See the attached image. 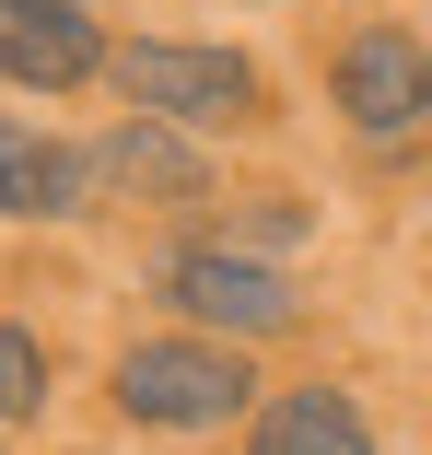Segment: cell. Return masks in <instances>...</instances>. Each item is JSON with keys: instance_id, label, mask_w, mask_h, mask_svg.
<instances>
[{"instance_id": "obj_3", "label": "cell", "mask_w": 432, "mask_h": 455, "mask_svg": "<svg viewBox=\"0 0 432 455\" xmlns=\"http://www.w3.org/2000/svg\"><path fill=\"white\" fill-rule=\"evenodd\" d=\"M164 292H176L188 315H211V327H292V281L257 268V257H234V245H188L176 268H164Z\"/></svg>"}, {"instance_id": "obj_2", "label": "cell", "mask_w": 432, "mask_h": 455, "mask_svg": "<svg viewBox=\"0 0 432 455\" xmlns=\"http://www.w3.org/2000/svg\"><path fill=\"white\" fill-rule=\"evenodd\" d=\"M117 94L140 106V117H176V129H222V117H245L257 106V70L234 59V47H129L117 59Z\"/></svg>"}, {"instance_id": "obj_6", "label": "cell", "mask_w": 432, "mask_h": 455, "mask_svg": "<svg viewBox=\"0 0 432 455\" xmlns=\"http://www.w3.org/2000/svg\"><path fill=\"white\" fill-rule=\"evenodd\" d=\"M257 455H374V432H363V409L339 386H292L269 420H257Z\"/></svg>"}, {"instance_id": "obj_9", "label": "cell", "mask_w": 432, "mask_h": 455, "mask_svg": "<svg viewBox=\"0 0 432 455\" xmlns=\"http://www.w3.org/2000/svg\"><path fill=\"white\" fill-rule=\"evenodd\" d=\"M36 397H47V362H36V339H24V327H0V420H24Z\"/></svg>"}, {"instance_id": "obj_7", "label": "cell", "mask_w": 432, "mask_h": 455, "mask_svg": "<svg viewBox=\"0 0 432 455\" xmlns=\"http://www.w3.org/2000/svg\"><path fill=\"white\" fill-rule=\"evenodd\" d=\"M24 211H70V152L0 117V222H24Z\"/></svg>"}, {"instance_id": "obj_1", "label": "cell", "mask_w": 432, "mask_h": 455, "mask_svg": "<svg viewBox=\"0 0 432 455\" xmlns=\"http://www.w3.org/2000/svg\"><path fill=\"white\" fill-rule=\"evenodd\" d=\"M117 409H129V420H164V432L234 420V409H245V362L211 350V339H140V350L117 362Z\"/></svg>"}, {"instance_id": "obj_4", "label": "cell", "mask_w": 432, "mask_h": 455, "mask_svg": "<svg viewBox=\"0 0 432 455\" xmlns=\"http://www.w3.org/2000/svg\"><path fill=\"white\" fill-rule=\"evenodd\" d=\"M339 106H351V129H420L432 117V59L420 36H351V59H339Z\"/></svg>"}, {"instance_id": "obj_8", "label": "cell", "mask_w": 432, "mask_h": 455, "mask_svg": "<svg viewBox=\"0 0 432 455\" xmlns=\"http://www.w3.org/2000/svg\"><path fill=\"white\" fill-rule=\"evenodd\" d=\"M106 175H117V188H152V199H199V164H188V152H176V140H164V129H152V117H140V129H117V140H106Z\"/></svg>"}, {"instance_id": "obj_5", "label": "cell", "mask_w": 432, "mask_h": 455, "mask_svg": "<svg viewBox=\"0 0 432 455\" xmlns=\"http://www.w3.org/2000/svg\"><path fill=\"white\" fill-rule=\"evenodd\" d=\"M106 47H94V24L70 12V0H0V70L12 82H82Z\"/></svg>"}]
</instances>
